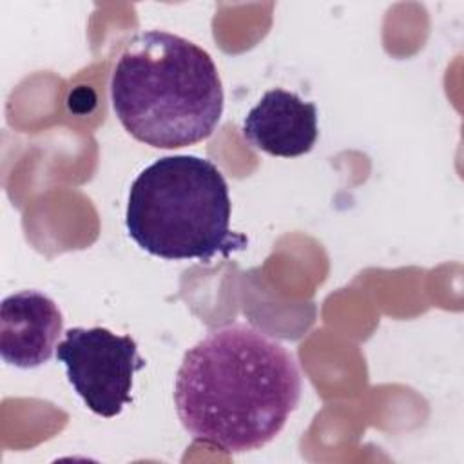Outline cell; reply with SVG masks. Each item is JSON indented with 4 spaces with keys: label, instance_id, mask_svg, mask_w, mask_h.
Segmentation results:
<instances>
[{
    "label": "cell",
    "instance_id": "6da1fadb",
    "mask_svg": "<svg viewBox=\"0 0 464 464\" xmlns=\"http://www.w3.org/2000/svg\"><path fill=\"white\" fill-rule=\"evenodd\" d=\"M301 390L290 350L250 324L234 323L210 330L185 352L174 404L194 440L243 453L276 439Z\"/></svg>",
    "mask_w": 464,
    "mask_h": 464
},
{
    "label": "cell",
    "instance_id": "7a4b0ae2",
    "mask_svg": "<svg viewBox=\"0 0 464 464\" xmlns=\"http://www.w3.org/2000/svg\"><path fill=\"white\" fill-rule=\"evenodd\" d=\"M109 91L123 129L156 149L203 141L223 114V85L210 54L161 29L138 33L127 42Z\"/></svg>",
    "mask_w": 464,
    "mask_h": 464
},
{
    "label": "cell",
    "instance_id": "3957f363",
    "mask_svg": "<svg viewBox=\"0 0 464 464\" xmlns=\"http://www.w3.org/2000/svg\"><path fill=\"white\" fill-rule=\"evenodd\" d=\"M125 227L145 252L163 259L210 261L246 246L230 230V196L221 170L207 158L165 156L130 185Z\"/></svg>",
    "mask_w": 464,
    "mask_h": 464
},
{
    "label": "cell",
    "instance_id": "277c9868",
    "mask_svg": "<svg viewBox=\"0 0 464 464\" xmlns=\"http://www.w3.org/2000/svg\"><path fill=\"white\" fill-rule=\"evenodd\" d=\"M56 359L67 370V381L85 406L105 419L121 413L132 402L134 373L145 366L130 335L107 328H71L56 346Z\"/></svg>",
    "mask_w": 464,
    "mask_h": 464
},
{
    "label": "cell",
    "instance_id": "5b68a950",
    "mask_svg": "<svg viewBox=\"0 0 464 464\" xmlns=\"http://www.w3.org/2000/svg\"><path fill=\"white\" fill-rule=\"evenodd\" d=\"M63 317L58 304L38 290L7 295L0 306V355L16 368L45 364L62 335Z\"/></svg>",
    "mask_w": 464,
    "mask_h": 464
},
{
    "label": "cell",
    "instance_id": "8992f818",
    "mask_svg": "<svg viewBox=\"0 0 464 464\" xmlns=\"http://www.w3.org/2000/svg\"><path fill=\"white\" fill-rule=\"evenodd\" d=\"M317 134V107L285 89L266 91L243 120L246 141L270 156H303Z\"/></svg>",
    "mask_w": 464,
    "mask_h": 464
}]
</instances>
